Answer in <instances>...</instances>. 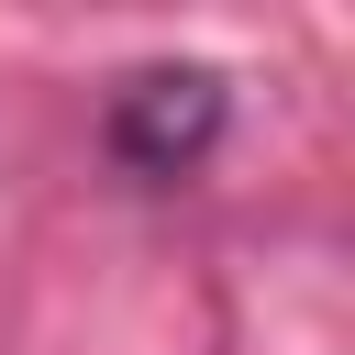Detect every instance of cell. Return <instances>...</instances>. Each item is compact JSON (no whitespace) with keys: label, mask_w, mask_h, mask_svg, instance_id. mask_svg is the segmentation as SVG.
<instances>
[{"label":"cell","mask_w":355,"mask_h":355,"mask_svg":"<svg viewBox=\"0 0 355 355\" xmlns=\"http://www.w3.org/2000/svg\"><path fill=\"white\" fill-rule=\"evenodd\" d=\"M211 133H222V78H211V67H144V78L111 89V155L144 166V178L200 166Z\"/></svg>","instance_id":"cell-1"}]
</instances>
